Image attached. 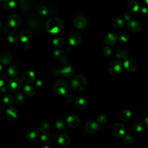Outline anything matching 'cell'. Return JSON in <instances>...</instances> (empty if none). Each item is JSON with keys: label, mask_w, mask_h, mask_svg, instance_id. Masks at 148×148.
Masks as SVG:
<instances>
[{"label": "cell", "mask_w": 148, "mask_h": 148, "mask_svg": "<svg viewBox=\"0 0 148 148\" xmlns=\"http://www.w3.org/2000/svg\"><path fill=\"white\" fill-rule=\"evenodd\" d=\"M118 37L114 33L108 34L104 38L105 43L108 46H113L116 44L118 40Z\"/></svg>", "instance_id": "cell-18"}, {"label": "cell", "mask_w": 148, "mask_h": 148, "mask_svg": "<svg viewBox=\"0 0 148 148\" xmlns=\"http://www.w3.org/2000/svg\"><path fill=\"white\" fill-rule=\"evenodd\" d=\"M40 147H41V148H50V147H49V146H47V145H43V146H42Z\"/></svg>", "instance_id": "cell-54"}, {"label": "cell", "mask_w": 148, "mask_h": 148, "mask_svg": "<svg viewBox=\"0 0 148 148\" xmlns=\"http://www.w3.org/2000/svg\"><path fill=\"white\" fill-rule=\"evenodd\" d=\"M123 17L124 18V19L127 21H130L131 20V18H132V15L129 12H125L123 14Z\"/></svg>", "instance_id": "cell-47"}, {"label": "cell", "mask_w": 148, "mask_h": 148, "mask_svg": "<svg viewBox=\"0 0 148 148\" xmlns=\"http://www.w3.org/2000/svg\"><path fill=\"white\" fill-rule=\"evenodd\" d=\"M97 121L99 125H104L107 122V117L104 114H99L97 117Z\"/></svg>", "instance_id": "cell-38"}, {"label": "cell", "mask_w": 148, "mask_h": 148, "mask_svg": "<svg viewBox=\"0 0 148 148\" xmlns=\"http://www.w3.org/2000/svg\"><path fill=\"white\" fill-rule=\"evenodd\" d=\"M128 39H129V37H128V35L127 34H125V33H122V34H120L119 36H118V39L121 42V43H125V42H127L128 40Z\"/></svg>", "instance_id": "cell-42"}, {"label": "cell", "mask_w": 148, "mask_h": 148, "mask_svg": "<svg viewBox=\"0 0 148 148\" xmlns=\"http://www.w3.org/2000/svg\"><path fill=\"white\" fill-rule=\"evenodd\" d=\"M113 26L115 27V28H121L123 27L125 24V21L122 19V18H116L115 19L113 20Z\"/></svg>", "instance_id": "cell-33"}, {"label": "cell", "mask_w": 148, "mask_h": 148, "mask_svg": "<svg viewBox=\"0 0 148 148\" xmlns=\"http://www.w3.org/2000/svg\"><path fill=\"white\" fill-rule=\"evenodd\" d=\"M9 31V27H8V26H5V27L3 28V29H2V31H3V32H4V33L8 32Z\"/></svg>", "instance_id": "cell-51"}, {"label": "cell", "mask_w": 148, "mask_h": 148, "mask_svg": "<svg viewBox=\"0 0 148 148\" xmlns=\"http://www.w3.org/2000/svg\"><path fill=\"white\" fill-rule=\"evenodd\" d=\"M25 137L27 140L31 142H34L39 139L40 132L36 128H30L25 131Z\"/></svg>", "instance_id": "cell-4"}, {"label": "cell", "mask_w": 148, "mask_h": 148, "mask_svg": "<svg viewBox=\"0 0 148 148\" xmlns=\"http://www.w3.org/2000/svg\"><path fill=\"white\" fill-rule=\"evenodd\" d=\"M40 140L43 143L46 145V144H50L53 142V138L51 134L46 133V134H43L40 136Z\"/></svg>", "instance_id": "cell-30"}, {"label": "cell", "mask_w": 148, "mask_h": 148, "mask_svg": "<svg viewBox=\"0 0 148 148\" xmlns=\"http://www.w3.org/2000/svg\"><path fill=\"white\" fill-rule=\"evenodd\" d=\"M38 12L40 15L45 16L48 13V9L47 7H46L45 6H42L39 7V8L38 9Z\"/></svg>", "instance_id": "cell-44"}, {"label": "cell", "mask_w": 148, "mask_h": 148, "mask_svg": "<svg viewBox=\"0 0 148 148\" xmlns=\"http://www.w3.org/2000/svg\"><path fill=\"white\" fill-rule=\"evenodd\" d=\"M14 98L12 97V95H10V94H6L4 95L3 97V102L7 105H10L12 104L13 102Z\"/></svg>", "instance_id": "cell-40"}, {"label": "cell", "mask_w": 148, "mask_h": 148, "mask_svg": "<svg viewBox=\"0 0 148 148\" xmlns=\"http://www.w3.org/2000/svg\"><path fill=\"white\" fill-rule=\"evenodd\" d=\"M82 38L80 35L78 34H73L71 35L68 38V42L71 46H76L81 43Z\"/></svg>", "instance_id": "cell-17"}, {"label": "cell", "mask_w": 148, "mask_h": 148, "mask_svg": "<svg viewBox=\"0 0 148 148\" xmlns=\"http://www.w3.org/2000/svg\"><path fill=\"white\" fill-rule=\"evenodd\" d=\"M8 22L9 26L13 29L18 28L21 23V20L19 16L16 14H10L8 18Z\"/></svg>", "instance_id": "cell-7"}, {"label": "cell", "mask_w": 148, "mask_h": 148, "mask_svg": "<svg viewBox=\"0 0 148 148\" xmlns=\"http://www.w3.org/2000/svg\"><path fill=\"white\" fill-rule=\"evenodd\" d=\"M127 8L131 12H136L139 9V5L136 1L131 0L127 4Z\"/></svg>", "instance_id": "cell-24"}, {"label": "cell", "mask_w": 148, "mask_h": 148, "mask_svg": "<svg viewBox=\"0 0 148 148\" xmlns=\"http://www.w3.org/2000/svg\"><path fill=\"white\" fill-rule=\"evenodd\" d=\"M67 125H68V124H67L66 121L65 122L62 119L57 120L55 122V127H56V128L58 130L61 131H63L65 130L66 129Z\"/></svg>", "instance_id": "cell-27"}, {"label": "cell", "mask_w": 148, "mask_h": 148, "mask_svg": "<svg viewBox=\"0 0 148 148\" xmlns=\"http://www.w3.org/2000/svg\"><path fill=\"white\" fill-rule=\"evenodd\" d=\"M22 86V82L19 78L11 79L8 85L9 89L13 92H17L20 90Z\"/></svg>", "instance_id": "cell-8"}, {"label": "cell", "mask_w": 148, "mask_h": 148, "mask_svg": "<svg viewBox=\"0 0 148 148\" xmlns=\"http://www.w3.org/2000/svg\"><path fill=\"white\" fill-rule=\"evenodd\" d=\"M112 50L109 46H105L102 49V53L106 57H109L112 54Z\"/></svg>", "instance_id": "cell-43"}, {"label": "cell", "mask_w": 148, "mask_h": 148, "mask_svg": "<svg viewBox=\"0 0 148 148\" xmlns=\"http://www.w3.org/2000/svg\"><path fill=\"white\" fill-rule=\"evenodd\" d=\"M1 84H0V86H1V87H2V86H3V80H2V77H1Z\"/></svg>", "instance_id": "cell-53"}, {"label": "cell", "mask_w": 148, "mask_h": 148, "mask_svg": "<svg viewBox=\"0 0 148 148\" xmlns=\"http://www.w3.org/2000/svg\"><path fill=\"white\" fill-rule=\"evenodd\" d=\"M36 79V74L32 71H25L21 76V79L25 83H31Z\"/></svg>", "instance_id": "cell-12"}, {"label": "cell", "mask_w": 148, "mask_h": 148, "mask_svg": "<svg viewBox=\"0 0 148 148\" xmlns=\"http://www.w3.org/2000/svg\"><path fill=\"white\" fill-rule=\"evenodd\" d=\"M54 55L56 58L60 60H63L65 57L64 51L61 49H57L54 52Z\"/></svg>", "instance_id": "cell-37"}, {"label": "cell", "mask_w": 148, "mask_h": 148, "mask_svg": "<svg viewBox=\"0 0 148 148\" xmlns=\"http://www.w3.org/2000/svg\"><path fill=\"white\" fill-rule=\"evenodd\" d=\"M109 72L112 75H118L123 70V65L121 62L118 60H115L110 62L108 66Z\"/></svg>", "instance_id": "cell-5"}, {"label": "cell", "mask_w": 148, "mask_h": 148, "mask_svg": "<svg viewBox=\"0 0 148 148\" xmlns=\"http://www.w3.org/2000/svg\"><path fill=\"white\" fill-rule=\"evenodd\" d=\"M131 115H132V113L130 110L124 109L120 112L119 117L121 121H127L130 119Z\"/></svg>", "instance_id": "cell-26"}, {"label": "cell", "mask_w": 148, "mask_h": 148, "mask_svg": "<svg viewBox=\"0 0 148 148\" xmlns=\"http://www.w3.org/2000/svg\"><path fill=\"white\" fill-rule=\"evenodd\" d=\"M22 92L25 95L29 97H31L34 96L35 93V91L34 88L29 85L24 86L22 89Z\"/></svg>", "instance_id": "cell-25"}, {"label": "cell", "mask_w": 148, "mask_h": 148, "mask_svg": "<svg viewBox=\"0 0 148 148\" xmlns=\"http://www.w3.org/2000/svg\"><path fill=\"white\" fill-rule=\"evenodd\" d=\"M32 32L29 29H24L22 30L20 34L19 38L22 42H27L32 38Z\"/></svg>", "instance_id": "cell-20"}, {"label": "cell", "mask_w": 148, "mask_h": 148, "mask_svg": "<svg viewBox=\"0 0 148 148\" xmlns=\"http://www.w3.org/2000/svg\"><path fill=\"white\" fill-rule=\"evenodd\" d=\"M18 37L20 36H18V33L15 31H13L9 34L8 40L11 43H16L18 40Z\"/></svg>", "instance_id": "cell-29"}, {"label": "cell", "mask_w": 148, "mask_h": 148, "mask_svg": "<svg viewBox=\"0 0 148 148\" xmlns=\"http://www.w3.org/2000/svg\"><path fill=\"white\" fill-rule=\"evenodd\" d=\"M99 125L97 122L94 120L88 121L84 125V129L86 132L90 134H92L98 131Z\"/></svg>", "instance_id": "cell-11"}, {"label": "cell", "mask_w": 148, "mask_h": 148, "mask_svg": "<svg viewBox=\"0 0 148 148\" xmlns=\"http://www.w3.org/2000/svg\"><path fill=\"white\" fill-rule=\"evenodd\" d=\"M140 13L143 16H148V8L146 7H142L140 9Z\"/></svg>", "instance_id": "cell-46"}, {"label": "cell", "mask_w": 148, "mask_h": 148, "mask_svg": "<svg viewBox=\"0 0 148 148\" xmlns=\"http://www.w3.org/2000/svg\"><path fill=\"white\" fill-rule=\"evenodd\" d=\"M68 125L72 128H76L80 125V119L75 114H71L68 116L66 120Z\"/></svg>", "instance_id": "cell-9"}, {"label": "cell", "mask_w": 148, "mask_h": 148, "mask_svg": "<svg viewBox=\"0 0 148 148\" xmlns=\"http://www.w3.org/2000/svg\"><path fill=\"white\" fill-rule=\"evenodd\" d=\"M1 92H7V90L6 89V88H1Z\"/></svg>", "instance_id": "cell-52"}, {"label": "cell", "mask_w": 148, "mask_h": 148, "mask_svg": "<svg viewBox=\"0 0 148 148\" xmlns=\"http://www.w3.org/2000/svg\"><path fill=\"white\" fill-rule=\"evenodd\" d=\"M112 132L115 137L120 138L124 136L125 134V129L122 124L116 123L112 126Z\"/></svg>", "instance_id": "cell-6"}, {"label": "cell", "mask_w": 148, "mask_h": 148, "mask_svg": "<svg viewBox=\"0 0 148 148\" xmlns=\"http://www.w3.org/2000/svg\"><path fill=\"white\" fill-rule=\"evenodd\" d=\"M42 24L40 20L38 17H32L27 21V25L33 29H39L41 27Z\"/></svg>", "instance_id": "cell-19"}, {"label": "cell", "mask_w": 148, "mask_h": 148, "mask_svg": "<svg viewBox=\"0 0 148 148\" xmlns=\"http://www.w3.org/2000/svg\"><path fill=\"white\" fill-rule=\"evenodd\" d=\"M6 116L7 119L10 121H14L18 116V112L16 109L14 107H9L7 109L6 112Z\"/></svg>", "instance_id": "cell-15"}, {"label": "cell", "mask_w": 148, "mask_h": 148, "mask_svg": "<svg viewBox=\"0 0 148 148\" xmlns=\"http://www.w3.org/2000/svg\"><path fill=\"white\" fill-rule=\"evenodd\" d=\"M1 1H3L4 0H1Z\"/></svg>", "instance_id": "cell-57"}, {"label": "cell", "mask_w": 148, "mask_h": 148, "mask_svg": "<svg viewBox=\"0 0 148 148\" xmlns=\"http://www.w3.org/2000/svg\"><path fill=\"white\" fill-rule=\"evenodd\" d=\"M43 82L40 80H37L35 82V86L39 88H42L43 87Z\"/></svg>", "instance_id": "cell-48"}, {"label": "cell", "mask_w": 148, "mask_h": 148, "mask_svg": "<svg viewBox=\"0 0 148 148\" xmlns=\"http://www.w3.org/2000/svg\"><path fill=\"white\" fill-rule=\"evenodd\" d=\"M20 3H23L24 2V0H18Z\"/></svg>", "instance_id": "cell-55"}, {"label": "cell", "mask_w": 148, "mask_h": 148, "mask_svg": "<svg viewBox=\"0 0 148 148\" xmlns=\"http://www.w3.org/2000/svg\"><path fill=\"white\" fill-rule=\"evenodd\" d=\"M73 99V96L71 94H69L68 92V93H66V94L64 95V100L66 102L71 103V102H72Z\"/></svg>", "instance_id": "cell-45"}, {"label": "cell", "mask_w": 148, "mask_h": 148, "mask_svg": "<svg viewBox=\"0 0 148 148\" xmlns=\"http://www.w3.org/2000/svg\"><path fill=\"white\" fill-rule=\"evenodd\" d=\"M75 105L79 109H84L87 106V102L84 98L82 97H77L75 99Z\"/></svg>", "instance_id": "cell-23"}, {"label": "cell", "mask_w": 148, "mask_h": 148, "mask_svg": "<svg viewBox=\"0 0 148 148\" xmlns=\"http://www.w3.org/2000/svg\"><path fill=\"white\" fill-rule=\"evenodd\" d=\"M71 87L76 91L82 92L87 86V82L86 77L82 75H75L69 80Z\"/></svg>", "instance_id": "cell-1"}, {"label": "cell", "mask_w": 148, "mask_h": 148, "mask_svg": "<svg viewBox=\"0 0 148 148\" xmlns=\"http://www.w3.org/2000/svg\"><path fill=\"white\" fill-rule=\"evenodd\" d=\"M50 124L47 121H43L39 126L40 131L42 132H43V133L49 131L50 130Z\"/></svg>", "instance_id": "cell-34"}, {"label": "cell", "mask_w": 148, "mask_h": 148, "mask_svg": "<svg viewBox=\"0 0 148 148\" xmlns=\"http://www.w3.org/2000/svg\"><path fill=\"white\" fill-rule=\"evenodd\" d=\"M14 101L17 105H20L23 104L24 101V97L21 93H17L14 97Z\"/></svg>", "instance_id": "cell-36"}, {"label": "cell", "mask_w": 148, "mask_h": 148, "mask_svg": "<svg viewBox=\"0 0 148 148\" xmlns=\"http://www.w3.org/2000/svg\"><path fill=\"white\" fill-rule=\"evenodd\" d=\"M65 42L62 38H56L52 41L53 45L56 47H61L64 45Z\"/></svg>", "instance_id": "cell-35"}, {"label": "cell", "mask_w": 148, "mask_h": 148, "mask_svg": "<svg viewBox=\"0 0 148 148\" xmlns=\"http://www.w3.org/2000/svg\"><path fill=\"white\" fill-rule=\"evenodd\" d=\"M132 128V131L134 132L138 133V132H140V131H142V130H143V125L141 122L138 121L134 124Z\"/></svg>", "instance_id": "cell-39"}, {"label": "cell", "mask_w": 148, "mask_h": 148, "mask_svg": "<svg viewBox=\"0 0 148 148\" xmlns=\"http://www.w3.org/2000/svg\"><path fill=\"white\" fill-rule=\"evenodd\" d=\"M123 143L127 146H129V145H132V143H133L132 137L130 135H125V137L124 138V139H123Z\"/></svg>", "instance_id": "cell-41"}, {"label": "cell", "mask_w": 148, "mask_h": 148, "mask_svg": "<svg viewBox=\"0 0 148 148\" xmlns=\"http://www.w3.org/2000/svg\"><path fill=\"white\" fill-rule=\"evenodd\" d=\"M144 124L146 127L148 129V116H147L144 119Z\"/></svg>", "instance_id": "cell-49"}, {"label": "cell", "mask_w": 148, "mask_h": 148, "mask_svg": "<svg viewBox=\"0 0 148 148\" xmlns=\"http://www.w3.org/2000/svg\"><path fill=\"white\" fill-rule=\"evenodd\" d=\"M127 28L132 32H138L141 30L142 25L137 20H130L127 23Z\"/></svg>", "instance_id": "cell-13"}, {"label": "cell", "mask_w": 148, "mask_h": 148, "mask_svg": "<svg viewBox=\"0 0 148 148\" xmlns=\"http://www.w3.org/2000/svg\"><path fill=\"white\" fill-rule=\"evenodd\" d=\"M73 25L77 29H83L87 25V20L84 17L77 16L73 20Z\"/></svg>", "instance_id": "cell-10"}, {"label": "cell", "mask_w": 148, "mask_h": 148, "mask_svg": "<svg viewBox=\"0 0 148 148\" xmlns=\"http://www.w3.org/2000/svg\"><path fill=\"white\" fill-rule=\"evenodd\" d=\"M74 72L73 68L70 65H65L61 70V74L65 77H72Z\"/></svg>", "instance_id": "cell-22"}, {"label": "cell", "mask_w": 148, "mask_h": 148, "mask_svg": "<svg viewBox=\"0 0 148 148\" xmlns=\"http://www.w3.org/2000/svg\"><path fill=\"white\" fill-rule=\"evenodd\" d=\"M145 3L146 4V5L148 6V0H145Z\"/></svg>", "instance_id": "cell-56"}, {"label": "cell", "mask_w": 148, "mask_h": 148, "mask_svg": "<svg viewBox=\"0 0 148 148\" xmlns=\"http://www.w3.org/2000/svg\"><path fill=\"white\" fill-rule=\"evenodd\" d=\"M17 5L16 0H6L3 3V8L6 10H11Z\"/></svg>", "instance_id": "cell-28"}, {"label": "cell", "mask_w": 148, "mask_h": 148, "mask_svg": "<svg viewBox=\"0 0 148 148\" xmlns=\"http://www.w3.org/2000/svg\"><path fill=\"white\" fill-rule=\"evenodd\" d=\"M8 73L10 76L12 77H15L18 75L19 70L16 66L10 65L8 68Z\"/></svg>", "instance_id": "cell-31"}, {"label": "cell", "mask_w": 148, "mask_h": 148, "mask_svg": "<svg viewBox=\"0 0 148 148\" xmlns=\"http://www.w3.org/2000/svg\"><path fill=\"white\" fill-rule=\"evenodd\" d=\"M57 141L60 145L65 147L68 146L71 143V139L69 136L67 134L64 133H62L58 135Z\"/></svg>", "instance_id": "cell-16"}, {"label": "cell", "mask_w": 148, "mask_h": 148, "mask_svg": "<svg viewBox=\"0 0 148 148\" xmlns=\"http://www.w3.org/2000/svg\"><path fill=\"white\" fill-rule=\"evenodd\" d=\"M123 66L127 71L134 72L137 69V63L132 59H125Z\"/></svg>", "instance_id": "cell-14"}, {"label": "cell", "mask_w": 148, "mask_h": 148, "mask_svg": "<svg viewBox=\"0 0 148 148\" xmlns=\"http://www.w3.org/2000/svg\"><path fill=\"white\" fill-rule=\"evenodd\" d=\"M69 86L66 81L58 80L53 85L54 92L58 95H64L69 92Z\"/></svg>", "instance_id": "cell-3"}, {"label": "cell", "mask_w": 148, "mask_h": 148, "mask_svg": "<svg viewBox=\"0 0 148 148\" xmlns=\"http://www.w3.org/2000/svg\"><path fill=\"white\" fill-rule=\"evenodd\" d=\"M115 57L119 60L121 59H127L128 57V53L125 50H119L116 52Z\"/></svg>", "instance_id": "cell-32"}, {"label": "cell", "mask_w": 148, "mask_h": 148, "mask_svg": "<svg viewBox=\"0 0 148 148\" xmlns=\"http://www.w3.org/2000/svg\"><path fill=\"white\" fill-rule=\"evenodd\" d=\"M63 27L61 20L57 17H53L49 18L46 23V31L53 35L59 34Z\"/></svg>", "instance_id": "cell-2"}, {"label": "cell", "mask_w": 148, "mask_h": 148, "mask_svg": "<svg viewBox=\"0 0 148 148\" xmlns=\"http://www.w3.org/2000/svg\"><path fill=\"white\" fill-rule=\"evenodd\" d=\"M12 57L10 53L8 51H3L0 56V61L4 65H7L12 62Z\"/></svg>", "instance_id": "cell-21"}, {"label": "cell", "mask_w": 148, "mask_h": 148, "mask_svg": "<svg viewBox=\"0 0 148 148\" xmlns=\"http://www.w3.org/2000/svg\"><path fill=\"white\" fill-rule=\"evenodd\" d=\"M30 48V45L28 43H25L24 46H23V49L25 50H28Z\"/></svg>", "instance_id": "cell-50"}]
</instances>
